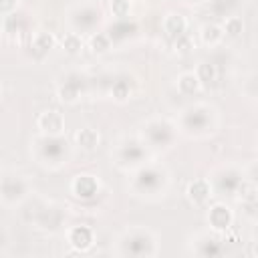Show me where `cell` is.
<instances>
[{"label": "cell", "instance_id": "cell-36", "mask_svg": "<svg viewBox=\"0 0 258 258\" xmlns=\"http://www.w3.org/2000/svg\"><path fill=\"white\" fill-rule=\"evenodd\" d=\"M246 93H248V97L258 99V77H252V79L246 83Z\"/></svg>", "mask_w": 258, "mask_h": 258}, {"label": "cell", "instance_id": "cell-29", "mask_svg": "<svg viewBox=\"0 0 258 258\" xmlns=\"http://www.w3.org/2000/svg\"><path fill=\"white\" fill-rule=\"evenodd\" d=\"M111 97H113L115 101H119V103L127 101V99L131 97V85H129V81L123 79V77L115 79V81L111 83Z\"/></svg>", "mask_w": 258, "mask_h": 258}, {"label": "cell", "instance_id": "cell-11", "mask_svg": "<svg viewBox=\"0 0 258 258\" xmlns=\"http://www.w3.org/2000/svg\"><path fill=\"white\" fill-rule=\"evenodd\" d=\"M2 32H4L6 38L14 40L16 44H22V42L28 44L32 40V36H34V34L28 32V20H26V16L24 14H18L16 10L4 16V20H2Z\"/></svg>", "mask_w": 258, "mask_h": 258}, {"label": "cell", "instance_id": "cell-27", "mask_svg": "<svg viewBox=\"0 0 258 258\" xmlns=\"http://www.w3.org/2000/svg\"><path fill=\"white\" fill-rule=\"evenodd\" d=\"M60 46H62V50L67 52V54H79L81 50H83V46H85V42H83V34H79V32H64L62 34V38H60Z\"/></svg>", "mask_w": 258, "mask_h": 258}, {"label": "cell", "instance_id": "cell-4", "mask_svg": "<svg viewBox=\"0 0 258 258\" xmlns=\"http://www.w3.org/2000/svg\"><path fill=\"white\" fill-rule=\"evenodd\" d=\"M139 139L153 149H165L175 141V125L163 117H153L147 119L141 125Z\"/></svg>", "mask_w": 258, "mask_h": 258}, {"label": "cell", "instance_id": "cell-34", "mask_svg": "<svg viewBox=\"0 0 258 258\" xmlns=\"http://www.w3.org/2000/svg\"><path fill=\"white\" fill-rule=\"evenodd\" d=\"M16 6H18V0H0V12H2V16L14 12Z\"/></svg>", "mask_w": 258, "mask_h": 258}, {"label": "cell", "instance_id": "cell-10", "mask_svg": "<svg viewBox=\"0 0 258 258\" xmlns=\"http://www.w3.org/2000/svg\"><path fill=\"white\" fill-rule=\"evenodd\" d=\"M87 85H89V81H87L85 75H81V73H69L62 79V83L58 85L56 97L64 105H75L81 99V95H85Z\"/></svg>", "mask_w": 258, "mask_h": 258}, {"label": "cell", "instance_id": "cell-18", "mask_svg": "<svg viewBox=\"0 0 258 258\" xmlns=\"http://www.w3.org/2000/svg\"><path fill=\"white\" fill-rule=\"evenodd\" d=\"M224 240L218 238V236H210V234H200L196 238V248L194 252L198 256H204V258H214V256H222L224 254Z\"/></svg>", "mask_w": 258, "mask_h": 258}, {"label": "cell", "instance_id": "cell-31", "mask_svg": "<svg viewBox=\"0 0 258 258\" xmlns=\"http://www.w3.org/2000/svg\"><path fill=\"white\" fill-rule=\"evenodd\" d=\"M109 10L115 18H129L131 12V0H111Z\"/></svg>", "mask_w": 258, "mask_h": 258}, {"label": "cell", "instance_id": "cell-30", "mask_svg": "<svg viewBox=\"0 0 258 258\" xmlns=\"http://www.w3.org/2000/svg\"><path fill=\"white\" fill-rule=\"evenodd\" d=\"M222 28H224V34H226V36L236 38V36H240V34H242V30H244V20H242L240 16L230 14V16H226V18H224Z\"/></svg>", "mask_w": 258, "mask_h": 258}, {"label": "cell", "instance_id": "cell-33", "mask_svg": "<svg viewBox=\"0 0 258 258\" xmlns=\"http://www.w3.org/2000/svg\"><path fill=\"white\" fill-rule=\"evenodd\" d=\"M242 212H244V216L246 218H250V220H258V196L254 198V200H250V202H244L242 204Z\"/></svg>", "mask_w": 258, "mask_h": 258}, {"label": "cell", "instance_id": "cell-15", "mask_svg": "<svg viewBox=\"0 0 258 258\" xmlns=\"http://www.w3.org/2000/svg\"><path fill=\"white\" fill-rule=\"evenodd\" d=\"M212 196H214V185L206 177L191 179L187 183V187H185V198H187V202L191 206H206Z\"/></svg>", "mask_w": 258, "mask_h": 258}, {"label": "cell", "instance_id": "cell-16", "mask_svg": "<svg viewBox=\"0 0 258 258\" xmlns=\"http://www.w3.org/2000/svg\"><path fill=\"white\" fill-rule=\"evenodd\" d=\"M36 127L44 135H62L64 133V117L56 109H46L36 117Z\"/></svg>", "mask_w": 258, "mask_h": 258}, {"label": "cell", "instance_id": "cell-26", "mask_svg": "<svg viewBox=\"0 0 258 258\" xmlns=\"http://www.w3.org/2000/svg\"><path fill=\"white\" fill-rule=\"evenodd\" d=\"M89 50L93 52V54H105L109 48H111V44H113V40H111V36L107 34V30L105 32H93L91 36H89Z\"/></svg>", "mask_w": 258, "mask_h": 258}, {"label": "cell", "instance_id": "cell-5", "mask_svg": "<svg viewBox=\"0 0 258 258\" xmlns=\"http://www.w3.org/2000/svg\"><path fill=\"white\" fill-rule=\"evenodd\" d=\"M149 159V151L147 145L141 139H123L117 143L115 151H113V161L117 167L129 171V169H137L141 165H145Z\"/></svg>", "mask_w": 258, "mask_h": 258}, {"label": "cell", "instance_id": "cell-14", "mask_svg": "<svg viewBox=\"0 0 258 258\" xmlns=\"http://www.w3.org/2000/svg\"><path fill=\"white\" fill-rule=\"evenodd\" d=\"M208 224L216 234H226L234 224V214L226 204H214L208 208Z\"/></svg>", "mask_w": 258, "mask_h": 258}, {"label": "cell", "instance_id": "cell-35", "mask_svg": "<svg viewBox=\"0 0 258 258\" xmlns=\"http://www.w3.org/2000/svg\"><path fill=\"white\" fill-rule=\"evenodd\" d=\"M244 173H246V177H248L250 181H254V183L258 185V159H256V161H252V163L246 167V171H244Z\"/></svg>", "mask_w": 258, "mask_h": 258}, {"label": "cell", "instance_id": "cell-22", "mask_svg": "<svg viewBox=\"0 0 258 258\" xmlns=\"http://www.w3.org/2000/svg\"><path fill=\"white\" fill-rule=\"evenodd\" d=\"M224 28H222V24H218V22H206L202 28H200V38H202V42L206 44V46H210V48H214V46H218L222 40H224Z\"/></svg>", "mask_w": 258, "mask_h": 258}, {"label": "cell", "instance_id": "cell-12", "mask_svg": "<svg viewBox=\"0 0 258 258\" xmlns=\"http://www.w3.org/2000/svg\"><path fill=\"white\" fill-rule=\"evenodd\" d=\"M101 181L93 173H77L71 179V194L81 202H93L99 196Z\"/></svg>", "mask_w": 258, "mask_h": 258}, {"label": "cell", "instance_id": "cell-20", "mask_svg": "<svg viewBox=\"0 0 258 258\" xmlns=\"http://www.w3.org/2000/svg\"><path fill=\"white\" fill-rule=\"evenodd\" d=\"M135 32H137V22L131 18H115L107 28V34L111 36L113 42H123Z\"/></svg>", "mask_w": 258, "mask_h": 258}, {"label": "cell", "instance_id": "cell-28", "mask_svg": "<svg viewBox=\"0 0 258 258\" xmlns=\"http://www.w3.org/2000/svg\"><path fill=\"white\" fill-rule=\"evenodd\" d=\"M236 6H238V0H208V10L214 16H220V18L230 16V12Z\"/></svg>", "mask_w": 258, "mask_h": 258}, {"label": "cell", "instance_id": "cell-1", "mask_svg": "<svg viewBox=\"0 0 258 258\" xmlns=\"http://www.w3.org/2000/svg\"><path fill=\"white\" fill-rule=\"evenodd\" d=\"M167 183H169V173L165 167L157 163H145L133 171L129 187L133 189V194L141 198H153V196H163Z\"/></svg>", "mask_w": 258, "mask_h": 258}, {"label": "cell", "instance_id": "cell-32", "mask_svg": "<svg viewBox=\"0 0 258 258\" xmlns=\"http://www.w3.org/2000/svg\"><path fill=\"white\" fill-rule=\"evenodd\" d=\"M171 42H173V48H175L177 54H187V52L194 50V38H191L189 32H183L181 36H177V38L171 40Z\"/></svg>", "mask_w": 258, "mask_h": 258}, {"label": "cell", "instance_id": "cell-8", "mask_svg": "<svg viewBox=\"0 0 258 258\" xmlns=\"http://www.w3.org/2000/svg\"><path fill=\"white\" fill-rule=\"evenodd\" d=\"M30 191V185H28V179L24 175H18V173H4L2 179H0V200H2V206L6 208H12V206H18L26 200Z\"/></svg>", "mask_w": 258, "mask_h": 258}, {"label": "cell", "instance_id": "cell-9", "mask_svg": "<svg viewBox=\"0 0 258 258\" xmlns=\"http://www.w3.org/2000/svg\"><path fill=\"white\" fill-rule=\"evenodd\" d=\"M244 179H246V173L242 169H238L236 165H222L210 177V181L214 185V191H218V194H230V196L236 194L238 185Z\"/></svg>", "mask_w": 258, "mask_h": 258}, {"label": "cell", "instance_id": "cell-21", "mask_svg": "<svg viewBox=\"0 0 258 258\" xmlns=\"http://www.w3.org/2000/svg\"><path fill=\"white\" fill-rule=\"evenodd\" d=\"M161 26H163V32H165V36L169 40H175L177 36H181L183 32H187V20L179 12H167L163 16Z\"/></svg>", "mask_w": 258, "mask_h": 258}, {"label": "cell", "instance_id": "cell-2", "mask_svg": "<svg viewBox=\"0 0 258 258\" xmlns=\"http://www.w3.org/2000/svg\"><path fill=\"white\" fill-rule=\"evenodd\" d=\"M30 151L34 153V157L38 159L40 165L56 169V167L67 163L69 141L62 135H44V133H40V137H34L30 141Z\"/></svg>", "mask_w": 258, "mask_h": 258}, {"label": "cell", "instance_id": "cell-3", "mask_svg": "<svg viewBox=\"0 0 258 258\" xmlns=\"http://www.w3.org/2000/svg\"><path fill=\"white\" fill-rule=\"evenodd\" d=\"M119 254L123 256H155L157 242L147 228H131L119 238Z\"/></svg>", "mask_w": 258, "mask_h": 258}, {"label": "cell", "instance_id": "cell-17", "mask_svg": "<svg viewBox=\"0 0 258 258\" xmlns=\"http://www.w3.org/2000/svg\"><path fill=\"white\" fill-rule=\"evenodd\" d=\"M67 242L75 252H87L95 244V234L89 226H73L67 230Z\"/></svg>", "mask_w": 258, "mask_h": 258}, {"label": "cell", "instance_id": "cell-13", "mask_svg": "<svg viewBox=\"0 0 258 258\" xmlns=\"http://www.w3.org/2000/svg\"><path fill=\"white\" fill-rule=\"evenodd\" d=\"M62 222H64L62 210L56 208V206H50V204L40 208V210H36V214H34V226L38 230H42V232H50V234L58 232Z\"/></svg>", "mask_w": 258, "mask_h": 258}, {"label": "cell", "instance_id": "cell-38", "mask_svg": "<svg viewBox=\"0 0 258 258\" xmlns=\"http://www.w3.org/2000/svg\"><path fill=\"white\" fill-rule=\"evenodd\" d=\"M185 4H202V2H208V0H183Z\"/></svg>", "mask_w": 258, "mask_h": 258}, {"label": "cell", "instance_id": "cell-37", "mask_svg": "<svg viewBox=\"0 0 258 258\" xmlns=\"http://www.w3.org/2000/svg\"><path fill=\"white\" fill-rule=\"evenodd\" d=\"M248 254H250V256H258V242H250Z\"/></svg>", "mask_w": 258, "mask_h": 258}, {"label": "cell", "instance_id": "cell-19", "mask_svg": "<svg viewBox=\"0 0 258 258\" xmlns=\"http://www.w3.org/2000/svg\"><path fill=\"white\" fill-rule=\"evenodd\" d=\"M54 42H56V38L52 36V32H46V30L36 32V34L32 36V40L28 42L30 56H32L34 60H42V58L50 52V48L54 46Z\"/></svg>", "mask_w": 258, "mask_h": 258}, {"label": "cell", "instance_id": "cell-23", "mask_svg": "<svg viewBox=\"0 0 258 258\" xmlns=\"http://www.w3.org/2000/svg\"><path fill=\"white\" fill-rule=\"evenodd\" d=\"M196 75L202 83V87L210 89V87H216L218 85V79H220V73H218V67L212 62V60H202L196 69Z\"/></svg>", "mask_w": 258, "mask_h": 258}, {"label": "cell", "instance_id": "cell-25", "mask_svg": "<svg viewBox=\"0 0 258 258\" xmlns=\"http://www.w3.org/2000/svg\"><path fill=\"white\" fill-rule=\"evenodd\" d=\"M75 141H77V145H79L81 149L93 151V149L99 147L101 135H99V131L93 129V127H83V129H79V131L75 133Z\"/></svg>", "mask_w": 258, "mask_h": 258}, {"label": "cell", "instance_id": "cell-7", "mask_svg": "<svg viewBox=\"0 0 258 258\" xmlns=\"http://www.w3.org/2000/svg\"><path fill=\"white\" fill-rule=\"evenodd\" d=\"M69 18V24L73 28V32H79V34H85V32H95V28L99 26V22L103 20V12L97 4L93 2H81L77 6H73L67 14Z\"/></svg>", "mask_w": 258, "mask_h": 258}, {"label": "cell", "instance_id": "cell-6", "mask_svg": "<svg viewBox=\"0 0 258 258\" xmlns=\"http://www.w3.org/2000/svg\"><path fill=\"white\" fill-rule=\"evenodd\" d=\"M214 125V109L206 103H194L179 115V129L189 135H204Z\"/></svg>", "mask_w": 258, "mask_h": 258}, {"label": "cell", "instance_id": "cell-24", "mask_svg": "<svg viewBox=\"0 0 258 258\" xmlns=\"http://www.w3.org/2000/svg\"><path fill=\"white\" fill-rule=\"evenodd\" d=\"M175 87H177V93L183 95V97H194L200 89H202V83L198 79L196 73H181L175 81Z\"/></svg>", "mask_w": 258, "mask_h": 258}, {"label": "cell", "instance_id": "cell-39", "mask_svg": "<svg viewBox=\"0 0 258 258\" xmlns=\"http://www.w3.org/2000/svg\"><path fill=\"white\" fill-rule=\"evenodd\" d=\"M256 234H258V220H256Z\"/></svg>", "mask_w": 258, "mask_h": 258}]
</instances>
